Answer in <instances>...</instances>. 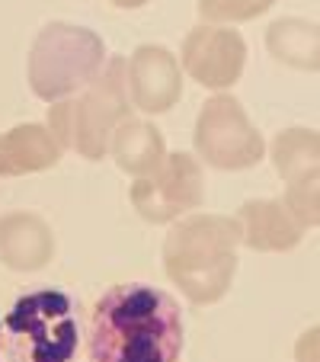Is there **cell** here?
Here are the masks:
<instances>
[{"label": "cell", "mask_w": 320, "mask_h": 362, "mask_svg": "<svg viewBox=\"0 0 320 362\" xmlns=\"http://www.w3.org/2000/svg\"><path fill=\"white\" fill-rule=\"evenodd\" d=\"M129 96L144 116H164L183 100V68L167 45H138L129 58Z\"/></svg>", "instance_id": "9c48e42d"}, {"label": "cell", "mask_w": 320, "mask_h": 362, "mask_svg": "<svg viewBox=\"0 0 320 362\" xmlns=\"http://www.w3.org/2000/svg\"><path fill=\"white\" fill-rule=\"evenodd\" d=\"M167 141L154 122L148 119H125L109 141V158L119 164V170L131 173L135 180L150 177L167 160Z\"/></svg>", "instance_id": "4fadbf2b"}, {"label": "cell", "mask_w": 320, "mask_h": 362, "mask_svg": "<svg viewBox=\"0 0 320 362\" xmlns=\"http://www.w3.org/2000/svg\"><path fill=\"white\" fill-rule=\"evenodd\" d=\"M61 144L42 122H23L0 132V177H29L58 167Z\"/></svg>", "instance_id": "7c38bea8"}, {"label": "cell", "mask_w": 320, "mask_h": 362, "mask_svg": "<svg viewBox=\"0 0 320 362\" xmlns=\"http://www.w3.org/2000/svg\"><path fill=\"white\" fill-rule=\"evenodd\" d=\"M129 58L109 55L102 71L77 96L48 106L45 129L61 151H77L83 160H102L109 154L112 132L131 119Z\"/></svg>", "instance_id": "3957f363"}, {"label": "cell", "mask_w": 320, "mask_h": 362, "mask_svg": "<svg viewBox=\"0 0 320 362\" xmlns=\"http://www.w3.org/2000/svg\"><path fill=\"white\" fill-rule=\"evenodd\" d=\"M282 205L292 212V218L304 231L307 228H320V167L288 180L285 192H282Z\"/></svg>", "instance_id": "2e32d148"}, {"label": "cell", "mask_w": 320, "mask_h": 362, "mask_svg": "<svg viewBox=\"0 0 320 362\" xmlns=\"http://www.w3.org/2000/svg\"><path fill=\"white\" fill-rule=\"evenodd\" d=\"M106 62H109V55H106L102 35H96L87 26L55 20L42 26L29 45L26 81L29 90L52 106V103L71 100L81 93Z\"/></svg>", "instance_id": "277c9868"}, {"label": "cell", "mask_w": 320, "mask_h": 362, "mask_svg": "<svg viewBox=\"0 0 320 362\" xmlns=\"http://www.w3.org/2000/svg\"><path fill=\"white\" fill-rule=\"evenodd\" d=\"M186 324L177 298L148 282H119L90 315V362H179Z\"/></svg>", "instance_id": "6da1fadb"}, {"label": "cell", "mask_w": 320, "mask_h": 362, "mask_svg": "<svg viewBox=\"0 0 320 362\" xmlns=\"http://www.w3.org/2000/svg\"><path fill=\"white\" fill-rule=\"evenodd\" d=\"M275 4L279 0H198V16L211 26H234L269 13Z\"/></svg>", "instance_id": "e0dca14e"}, {"label": "cell", "mask_w": 320, "mask_h": 362, "mask_svg": "<svg viewBox=\"0 0 320 362\" xmlns=\"http://www.w3.org/2000/svg\"><path fill=\"white\" fill-rule=\"evenodd\" d=\"M240 221L231 215H186L164 238V273L186 301L215 305L237 276Z\"/></svg>", "instance_id": "7a4b0ae2"}, {"label": "cell", "mask_w": 320, "mask_h": 362, "mask_svg": "<svg viewBox=\"0 0 320 362\" xmlns=\"http://www.w3.org/2000/svg\"><path fill=\"white\" fill-rule=\"evenodd\" d=\"M295 362H320V324L307 327L295 343Z\"/></svg>", "instance_id": "ac0fdd59"}, {"label": "cell", "mask_w": 320, "mask_h": 362, "mask_svg": "<svg viewBox=\"0 0 320 362\" xmlns=\"http://www.w3.org/2000/svg\"><path fill=\"white\" fill-rule=\"evenodd\" d=\"M192 148L198 164L215 170H250L266 158V141L250 122L244 103L231 93H215L205 100L192 129Z\"/></svg>", "instance_id": "8992f818"}, {"label": "cell", "mask_w": 320, "mask_h": 362, "mask_svg": "<svg viewBox=\"0 0 320 362\" xmlns=\"http://www.w3.org/2000/svg\"><path fill=\"white\" fill-rule=\"evenodd\" d=\"M131 205L150 225H173L205 202V173L196 154H167L150 177L131 183Z\"/></svg>", "instance_id": "52a82bcc"}, {"label": "cell", "mask_w": 320, "mask_h": 362, "mask_svg": "<svg viewBox=\"0 0 320 362\" xmlns=\"http://www.w3.org/2000/svg\"><path fill=\"white\" fill-rule=\"evenodd\" d=\"M179 68L198 87L225 93L244 77L247 68V42L231 26H211L198 23L189 29L179 48Z\"/></svg>", "instance_id": "ba28073f"}, {"label": "cell", "mask_w": 320, "mask_h": 362, "mask_svg": "<svg viewBox=\"0 0 320 362\" xmlns=\"http://www.w3.org/2000/svg\"><path fill=\"white\" fill-rule=\"evenodd\" d=\"M4 327L16 362H71L81 346L74 301L61 288L23 295L4 317Z\"/></svg>", "instance_id": "5b68a950"}, {"label": "cell", "mask_w": 320, "mask_h": 362, "mask_svg": "<svg viewBox=\"0 0 320 362\" xmlns=\"http://www.w3.org/2000/svg\"><path fill=\"white\" fill-rule=\"evenodd\" d=\"M269 158L282 180H295L301 173L320 167V132L304 129V125H292L282 129L269 144Z\"/></svg>", "instance_id": "9a60e30c"}, {"label": "cell", "mask_w": 320, "mask_h": 362, "mask_svg": "<svg viewBox=\"0 0 320 362\" xmlns=\"http://www.w3.org/2000/svg\"><path fill=\"white\" fill-rule=\"evenodd\" d=\"M266 48L285 68L320 74V26L304 16H282L269 23Z\"/></svg>", "instance_id": "5bb4252c"}, {"label": "cell", "mask_w": 320, "mask_h": 362, "mask_svg": "<svg viewBox=\"0 0 320 362\" xmlns=\"http://www.w3.org/2000/svg\"><path fill=\"white\" fill-rule=\"evenodd\" d=\"M109 4L119 10H141L144 4H150V0H109Z\"/></svg>", "instance_id": "d6986e66"}, {"label": "cell", "mask_w": 320, "mask_h": 362, "mask_svg": "<svg viewBox=\"0 0 320 362\" xmlns=\"http://www.w3.org/2000/svg\"><path fill=\"white\" fill-rule=\"evenodd\" d=\"M55 257V231L35 212L0 215V263L13 273H39Z\"/></svg>", "instance_id": "30bf717a"}, {"label": "cell", "mask_w": 320, "mask_h": 362, "mask_svg": "<svg viewBox=\"0 0 320 362\" xmlns=\"http://www.w3.org/2000/svg\"><path fill=\"white\" fill-rule=\"evenodd\" d=\"M0 353H4V327H0Z\"/></svg>", "instance_id": "ffe728a7"}, {"label": "cell", "mask_w": 320, "mask_h": 362, "mask_svg": "<svg viewBox=\"0 0 320 362\" xmlns=\"http://www.w3.org/2000/svg\"><path fill=\"white\" fill-rule=\"evenodd\" d=\"M234 218L240 221V244L253 253H288L304 240V228L282 199H247Z\"/></svg>", "instance_id": "8fae6325"}]
</instances>
